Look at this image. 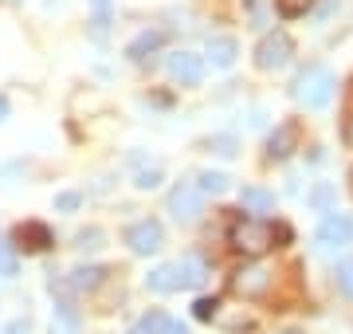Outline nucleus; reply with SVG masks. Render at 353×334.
<instances>
[{
    "label": "nucleus",
    "mask_w": 353,
    "mask_h": 334,
    "mask_svg": "<svg viewBox=\"0 0 353 334\" xmlns=\"http://www.w3.org/2000/svg\"><path fill=\"white\" fill-rule=\"evenodd\" d=\"M126 244H130V252L150 256V252H161L165 232H161L157 220H138V224H130V228H126Z\"/></svg>",
    "instance_id": "0eeeda50"
},
{
    "label": "nucleus",
    "mask_w": 353,
    "mask_h": 334,
    "mask_svg": "<svg viewBox=\"0 0 353 334\" xmlns=\"http://www.w3.org/2000/svg\"><path fill=\"white\" fill-rule=\"evenodd\" d=\"M176 275H181V287H201L208 279V264L201 256H185L176 259Z\"/></svg>",
    "instance_id": "ddd939ff"
},
{
    "label": "nucleus",
    "mask_w": 353,
    "mask_h": 334,
    "mask_svg": "<svg viewBox=\"0 0 353 334\" xmlns=\"http://www.w3.org/2000/svg\"><path fill=\"white\" fill-rule=\"evenodd\" d=\"M196 189H201L204 197H220V193H228V177H224V173H212V169H204L201 177H196Z\"/></svg>",
    "instance_id": "6ab92c4d"
},
{
    "label": "nucleus",
    "mask_w": 353,
    "mask_h": 334,
    "mask_svg": "<svg viewBox=\"0 0 353 334\" xmlns=\"http://www.w3.org/2000/svg\"><path fill=\"white\" fill-rule=\"evenodd\" d=\"M334 8H338V0H322V4H318V16H322V20H326V16L334 12Z\"/></svg>",
    "instance_id": "473e14b6"
},
{
    "label": "nucleus",
    "mask_w": 353,
    "mask_h": 334,
    "mask_svg": "<svg viewBox=\"0 0 353 334\" xmlns=\"http://www.w3.org/2000/svg\"><path fill=\"white\" fill-rule=\"evenodd\" d=\"M318 244L326 248H345L353 244V220L341 217V213H326L322 217V224H318Z\"/></svg>",
    "instance_id": "6e6552de"
},
{
    "label": "nucleus",
    "mask_w": 353,
    "mask_h": 334,
    "mask_svg": "<svg viewBox=\"0 0 353 334\" xmlns=\"http://www.w3.org/2000/svg\"><path fill=\"white\" fill-rule=\"evenodd\" d=\"M287 240H290L287 224H267L259 217H248V220H236L232 224V248L243 252V256H263V252L287 244Z\"/></svg>",
    "instance_id": "f257e3e1"
},
{
    "label": "nucleus",
    "mask_w": 353,
    "mask_h": 334,
    "mask_svg": "<svg viewBox=\"0 0 353 334\" xmlns=\"http://www.w3.org/2000/svg\"><path fill=\"white\" fill-rule=\"evenodd\" d=\"M51 334H79V315L71 311V303H59L55 307V326Z\"/></svg>",
    "instance_id": "a211bd4d"
},
{
    "label": "nucleus",
    "mask_w": 353,
    "mask_h": 334,
    "mask_svg": "<svg viewBox=\"0 0 353 334\" xmlns=\"http://www.w3.org/2000/svg\"><path fill=\"white\" fill-rule=\"evenodd\" d=\"M294 150H299V122L275 126V134L267 138V157H271V161H283V157H290Z\"/></svg>",
    "instance_id": "1a4fd4ad"
},
{
    "label": "nucleus",
    "mask_w": 353,
    "mask_h": 334,
    "mask_svg": "<svg viewBox=\"0 0 353 334\" xmlns=\"http://www.w3.org/2000/svg\"><path fill=\"white\" fill-rule=\"evenodd\" d=\"M90 8H94V36H106V28H110V0H90Z\"/></svg>",
    "instance_id": "aec40b11"
},
{
    "label": "nucleus",
    "mask_w": 353,
    "mask_h": 334,
    "mask_svg": "<svg viewBox=\"0 0 353 334\" xmlns=\"http://www.w3.org/2000/svg\"><path fill=\"white\" fill-rule=\"evenodd\" d=\"M341 138H345V146L353 150V103H350V110H345V126H341Z\"/></svg>",
    "instance_id": "7c9ffc66"
},
{
    "label": "nucleus",
    "mask_w": 353,
    "mask_h": 334,
    "mask_svg": "<svg viewBox=\"0 0 353 334\" xmlns=\"http://www.w3.org/2000/svg\"><path fill=\"white\" fill-rule=\"evenodd\" d=\"M165 67H169V79H173V83H181V87H201L204 59L196 52H173Z\"/></svg>",
    "instance_id": "423d86ee"
},
{
    "label": "nucleus",
    "mask_w": 353,
    "mask_h": 334,
    "mask_svg": "<svg viewBox=\"0 0 353 334\" xmlns=\"http://www.w3.org/2000/svg\"><path fill=\"white\" fill-rule=\"evenodd\" d=\"M271 275L275 271H267L263 264H243L236 275H232V291L243 299H263L271 291Z\"/></svg>",
    "instance_id": "39448f33"
},
{
    "label": "nucleus",
    "mask_w": 353,
    "mask_h": 334,
    "mask_svg": "<svg viewBox=\"0 0 353 334\" xmlns=\"http://www.w3.org/2000/svg\"><path fill=\"white\" fill-rule=\"evenodd\" d=\"M106 275H110L106 268H75L71 271V287H75V291H94Z\"/></svg>",
    "instance_id": "dca6fc26"
},
{
    "label": "nucleus",
    "mask_w": 353,
    "mask_h": 334,
    "mask_svg": "<svg viewBox=\"0 0 353 334\" xmlns=\"http://www.w3.org/2000/svg\"><path fill=\"white\" fill-rule=\"evenodd\" d=\"M161 43H165V32H161V28H150V32H141V36L130 39L126 59H130V63H145V59L161 48Z\"/></svg>",
    "instance_id": "9d476101"
},
{
    "label": "nucleus",
    "mask_w": 353,
    "mask_h": 334,
    "mask_svg": "<svg viewBox=\"0 0 353 334\" xmlns=\"http://www.w3.org/2000/svg\"><path fill=\"white\" fill-rule=\"evenodd\" d=\"M310 205H314L318 213H326V208L334 205V185H330V181H322V185L310 189Z\"/></svg>",
    "instance_id": "4be33fe9"
},
{
    "label": "nucleus",
    "mask_w": 353,
    "mask_h": 334,
    "mask_svg": "<svg viewBox=\"0 0 353 334\" xmlns=\"http://www.w3.org/2000/svg\"><path fill=\"white\" fill-rule=\"evenodd\" d=\"M334 87H338V79L330 67H306L303 75L294 79V99L306 106V110H326L330 99H334Z\"/></svg>",
    "instance_id": "f03ea898"
},
{
    "label": "nucleus",
    "mask_w": 353,
    "mask_h": 334,
    "mask_svg": "<svg viewBox=\"0 0 353 334\" xmlns=\"http://www.w3.org/2000/svg\"><path fill=\"white\" fill-rule=\"evenodd\" d=\"M0 334H28V319H16V322H8Z\"/></svg>",
    "instance_id": "2f4dec72"
},
{
    "label": "nucleus",
    "mask_w": 353,
    "mask_h": 334,
    "mask_svg": "<svg viewBox=\"0 0 353 334\" xmlns=\"http://www.w3.org/2000/svg\"><path fill=\"white\" fill-rule=\"evenodd\" d=\"M350 177H353V173H350Z\"/></svg>",
    "instance_id": "f704fd0d"
},
{
    "label": "nucleus",
    "mask_w": 353,
    "mask_h": 334,
    "mask_svg": "<svg viewBox=\"0 0 353 334\" xmlns=\"http://www.w3.org/2000/svg\"><path fill=\"white\" fill-rule=\"evenodd\" d=\"M275 4H279V12L283 16H303V12L314 8V0H275Z\"/></svg>",
    "instance_id": "393cba45"
},
{
    "label": "nucleus",
    "mask_w": 353,
    "mask_h": 334,
    "mask_svg": "<svg viewBox=\"0 0 353 334\" xmlns=\"http://www.w3.org/2000/svg\"><path fill=\"white\" fill-rule=\"evenodd\" d=\"M290 55H294V43H290L287 32H267L259 39V48H255V63L263 71H279V67L290 63Z\"/></svg>",
    "instance_id": "7ed1b4c3"
},
{
    "label": "nucleus",
    "mask_w": 353,
    "mask_h": 334,
    "mask_svg": "<svg viewBox=\"0 0 353 334\" xmlns=\"http://www.w3.org/2000/svg\"><path fill=\"white\" fill-rule=\"evenodd\" d=\"M16 244H8V240H0V275H16Z\"/></svg>",
    "instance_id": "5701e85b"
},
{
    "label": "nucleus",
    "mask_w": 353,
    "mask_h": 334,
    "mask_svg": "<svg viewBox=\"0 0 353 334\" xmlns=\"http://www.w3.org/2000/svg\"><path fill=\"white\" fill-rule=\"evenodd\" d=\"M192 315L201 322H212L216 315H220V303H216V299H196V303H192Z\"/></svg>",
    "instance_id": "b1692460"
},
{
    "label": "nucleus",
    "mask_w": 353,
    "mask_h": 334,
    "mask_svg": "<svg viewBox=\"0 0 353 334\" xmlns=\"http://www.w3.org/2000/svg\"><path fill=\"white\" fill-rule=\"evenodd\" d=\"M145 287H150V291H157V295H169V291H176V287H181L176 264H161V268H153L150 275H145Z\"/></svg>",
    "instance_id": "f8f14e48"
},
{
    "label": "nucleus",
    "mask_w": 353,
    "mask_h": 334,
    "mask_svg": "<svg viewBox=\"0 0 353 334\" xmlns=\"http://www.w3.org/2000/svg\"><path fill=\"white\" fill-rule=\"evenodd\" d=\"M173 331V322H169V315H161V311H150L145 319H138V326L130 334H169Z\"/></svg>",
    "instance_id": "f3484780"
},
{
    "label": "nucleus",
    "mask_w": 353,
    "mask_h": 334,
    "mask_svg": "<svg viewBox=\"0 0 353 334\" xmlns=\"http://www.w3.org/2000/svg\"><path fill=\"white\" fill-rule=\"evenodd\" d=\"M208 150H216L220 157H232V154H236V138H224V134H220V138L208 141Z\"/></svg>",
    "instance_id": "c85d7f7f"
},
{
    "label": "nucleus",
    "mask_w": 353,
    "mask_h": 334,
    "mask_svg": "<svg viewBox=\"0 0 353 334\" xmlns=\"http://www.w3.org/2000/svg\"><path fill=\"white\" fill-rule=\"evenodd\" d=\"M236 55H240V48H236V39L232 36H212L208 39V59H212L216 67H232L236 63Z\"/></svg>",
    "instance_id": "4468645a"
},
{
    "label": "nucleus",
    "mask_w": 353,
    "mask_h": 334,
    "mask_svg": "<svg viewBox=\"0 0 353 334\" xmlns=\"http://www.w3.org/2000/svg\"><path fill=\"white\" fill-rule=\"evenodd\" d=\"M102 240H106V236H102V228H83L75 236V248H79V252H99Z\"/></svg>",
    "instance_id": "412c9836"
},
{
    "label": "nucleus",
    "mask_w": 353,
    "mask_h": 334,
    "mask_svg": "<svg viewBox=\"0 0 353 334\" xmlns=\"http://www.w3.org/2000/svg\"><path fill=\"white\" fill-rule=\"evenodd\" d=\"M169 213H173L181 224H196L201 213H204V193L196 185H189V181H181L173 193H169Z\"/></svg>",
    "instance_id": "20e7f679"
},
{
    "label": "nucleus",
    "mask_w": 353,
    "mask_h": 334,
    "mask_svg": "<svg viewBox=\"0 0 353 334\" xmlns=\"http://www.w3.org/2000/svg\"><path fill=\"white\" fill-rule=\"evenodd\" d=\"M240 205L248 208V213H271L275 208V197L267 193V189H255V185H248L240 193Z\"/></svg>",
    "instance_id": "2eb2a0df"
},
{
    "label": "nucleus",
    "mask_w": 353,
    "mask_h": 334,
    "mask_svg": "<svg viewBox=\"0 0 353 334\" xmlns=\"http://www.w3.org/2000/svg\"><path fill=\"white\" fill-rule=\"evenodd\" d=\"M248 12H252V20H255L259 28L267 24V4H263V0H248Z\"/></svg>",
    "instance_id": "c756f323"
},
{
    "label": "nucleus",
    "mask_w": 353,
    "mask_h": 334,
    "mask_svg": "<svg viewBox=\"0 0 353 334\" xmlns=\"http://www.w3.org/2000/svg\"><path fill=\"white\" fill-rule=\"evenodd\" d=\"M334 279H338L341 295L353 299V264H338V271H334Z\"/></svg>",
    "instance_id": "a878e982"
},
{
    "label": "nucleus",
    "mask_w": 353,
    "mask_h": 334,
    "mask_svg": "<svg viewBox=\"0 0 353 334\" xmlns=\"http://www.w3.org/2000/svg\"><path fill=\"white\" fill-rule=\"evenodd\" d=\"M79 205H83V193H75V189H67V193L55 197V208H59V213H75Z\"/></svg>",
    "instance_id": "bb28decb"
},
{
    "label": "nucleus",
    "mask_w": 353,
    "mask_h": 334,
    "mask_svg": "<svg viewBox=\"0 0 353 334\" xmlns=\"http://www.w3.org/2000/svg\"><path fill=\"white\" fill-rule=\"evenodd\" d=\"M134 185H138V189H157V185H161V169H141Z\"/></svg>",
    "instance_id": "cd10ccee"
},
{
    "label": "nucleus",
    "mask_w": 353,
    "mask_h": 334,
    "mask_svg": "<svg viewBox=\"0 0 353 334\" xmlns=\"http://www.w3.org/2000/svg\"><path fill=\"white\" fill-rule=\"evenodd\" d=\"M4 118H8V99L0 95V122H4Z\"/></svg>",
    "instance_id": "72a5a7b5"
},
{
    "label": "nucleus",
    "mask_w": 353,
    "mask_h": 334,
    "mask_svg": "<svg viewBox=\"0 0 353 334\" xmlns=\"http://www.w3.org/2000/svg\"><path fill=\"white\" fill-rule=\"evenodd\" d=\"M51 244V232L48 224H36V220H28L16 228V248H24V252H43Z\"/></svg>",
    "instance_id": "9b49d317"
}]
</instances>
